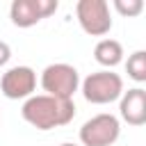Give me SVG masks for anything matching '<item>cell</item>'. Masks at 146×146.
<instances>
[{
    "label": "cell",
    "mask_w": 146,
    "mask_h": 146,
    "mask_svg": "<svg viewBox=\"0 0 146 146\" xmlns=\"http://www.w3.org/2000/svg\"><path fill=\"white\" fill-rule=\"evenodd\" d=\"M121 125L114 114H96L80 128V141L84 146H112L119 139Z\"/></svg>",
    "instance_id": "cell-5"
},
{
    "label": "cell",
    "mask_w": 146,
    "mask_h": 146,
    "mask_svg": "<svg viewBox=\"0 0 146 146\" xmlns=\"http://www.w3.org/2000/svg\"><path fill=\"white\" fill-rule=\"evenodd\" d=\"M121 94H123V80L119 73H112V71L89 73L82 82V96L87 103H94V105H107L116 100Z\"/></svg>",
    "instance_id": "cell-2"
},
{
    "label": "cell",
    "mask_w": 146,
    "mask_h": 146,
    "mask_svg": "<svg viewBox=\"0 0 146 146\" xmlns=\"http://www.w3.org/2000/svg\"><path fill=\"white\" fill-rule=\"evenodd\" d=\"M114 9L121 14V16H137V14H141V9H144V2L141 0H114Z\"/></svg>",
    "instance_id": "cell-11"
},
{
    "label": "cell",
    "mask_w": 146,
    "mask_h": 146,
    "mask_svg": "<svg viewBox=\"0 0 146 146\" xmlns=\"http://www.w3.org/2000/svg\"><path fill=\"white\" fill-rule=\"evenodd\" d=\"M75 16L80 27L91 36H103L112 30L110 5L105 0H80L75 5Z\"/></svg>",
    "instance_id": "cell-4"
},
{
    "label": "cell",
    "mask_w": 146,
    "mask_h": 146,
    "mask_svg": "<svg viewBox=\"0 0 146 146\" xmlns=\"http://www.w3.org/2000/svg\"><path fill=\"white\" fill-rule=\"evenodd\" d=\"M41 87L48 96L71 100L80 87V75L71 64H50L41 73Z\"/></svg>",
    "instance_id": "cell-3"
},
{
    "label": "cell",
    "mask_w": 146,
    "mask_h": 146,
    "mask_svg": "<svg viewBox=\"0 0 146 146\" xmlns=\"http://www.w3.org/2000/svg\"><path fill=\"white\" fill-rule=\"evenodd\" d=\"M9 57H11V48L5 41H0V66H5L9 62Z\"/></svg>",
    "instance_id": "cell-12"
},
{
    "label": "cell",
    "mask_w": 146,
    "mask_h": 146,
    "mask_svg": "<svg viewBox=\"0 0 146 146\" xmlns=\"http://www.w3.org/2000/svg\"><path fill=\"white\" fill-rule=\"evenodd\" d=\"M59 146H78V144H68V141H66V144H59Z\"/></svg>",
    "instance_id": "cell-13"
},
{
    "label": "cell",
    "mask_w": 146,
    "mask_h": 146,
    "mask_svg": "<svg viewBox=\"0 0 146 146\" xmlns=\"http://www.w3.org/2000/svg\"><path fill=\"white\" fill-rule=\"evenodd\" d=\"M94 57H96V62L100 66L112 68V66L121 64V59H123V46L116 39H100L96 43V48H94Z\"/></svg>",
    "instance_id": "cell-9"
},
{
    "label": "cell",
    "mask_w": 146,
    "mask_h": 146,
    "mask_svg": "<svg viewBox=\"0 0 146 146\" xmlns=\"http://www.w3.org/2000/svg\"><path fill=\"white\" fill-rule=\"evenodd\" d=\"M125 71L135 82H144L146 80V52L144 50H135L125 62Z\"/></svg>",
    "instance_id": "cell-10"
},
{
    "label": "cell",
    "mask_w": 146,
    "mask_h": 146,
    "mask_svg": "<svg viewBox=\"0 0 146 146\" xmlns=\"http://www.w3.org/2000/svg\"><path fill=\"white\" fill-rule=\"evenodd\" d=\"M121 119L130 125H144L146 123V91L141 87L128 89L121 94Z\"/></svg>",
    "instance_id": "cell-8"
},
{
    "label": "cell",
    "mask_w": 146,
    "mask_h": 146,
    "mask_svg": "<svg viewBox=\"0 0 146 146\" xmlns=\"http://www.w3.org/2000/svg\"><path fill=\"white\" fill-rule=\"evenodd\" d=\"M36 87V73L30 66H14L9 68L2 80H0V89L7 98L18 100V98H30L32 91Z\"/></svg>",
    "instance_id": "cell-7"
},
{
    "label": "cell",
    "mask_w": 146,
    "mask_h": 146,
    "mask_svg": "<svg viewBox=\"0 0 146 146\" xmlns=\"http://www.w3.org/2000/svg\"><path fill=\"white\" fill-rule=\"evenodd\" d=\"M21 114L36 130H52V128L66 125L75 116V105L68 98H55V96L41 94V96H30L23 103Z\"/></svg>",
    "instance_id": "cell-1"
},
{
    "label": "cell",
    "mask_w": 146,
    "mask_h": 146,
    "mask_svg": "<svg viewBox=\"0 0 146 146\" xmlns=\"http://www.w3.org/2000/svg\"><path fill=\"white\" fill-rule=\"evenodd\" d=\"M57 9V0H14L9 18L16 27H32Z\"/></svg>",
    "instance_id": "cell-6"
}]
</instances>
